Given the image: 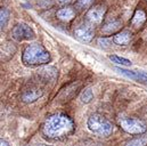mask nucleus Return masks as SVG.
I'll list each match as a JSON object with an SVG mask.
<instances>
[{
  "label": "nucleus",
  "mask_w": 147,
  "mask_h": 146,
  "mask_svg": "<svg viewBox=\"0 0 147 146\" xmlns=\"http://www.w3.org/2000/svg\"><path fill=\"white\" fill-rule=\"evenodd\" d=\"M130 39H131V33L129 31H122L113 36V42L119 46H125L129 43Z\"/></svg>",
  "instance_id": "10"
},
{
  "label": "nucleus",
  "mask_w": 147,
  "mask_h": 146,
  "mask_svg": "<svg viewBox=\"0 0 147 146\" xmlns=\"http://www.w3.org/2000/svg\"><path fill=\"white\" fill-rule=\"evenodd\" d=\"M74 36L83 42H90L94 38V30L88 24H80L74 30Z\"/></svg>",
  "instance_id": "7"
},
{
  "label": "nucleus",
  "mask_w": 147,
  "mask_h": 146,
  "mask_svg": "<svg viewBox=\"0 0 147 146\" xmlns=\"http://www.w3.org/2000/svg\"><path fill=\"white\" fill-rule=\"evenodd\" d=\"M105 7L104 6H95L90 10H88L86 15V20L90 24H99L104 17L105 14Z\"/></svg>",
  "instance_id": "6"
},
{
  "label": "nucleus",
  "mask_w": 147,
  "mask_h": 146,
  "mask_svg": "<svg viewBox=\"0 0 147 146\" xmlns=\"http://www.w3.org/2000/svg\"><path fill=\"white\" fill-rule=\"evenodd\" d=\"M57 17L64 22H69L71 20H73L74 16H75V13L71 7H66V8H62L57 11Z\"/></svg>",
  "instance_id": "11"
},
{
  "label": "nucleus",
  "mask_w": 147,
  "mask_h": 146,
  "mask_svg": "<svg viewBox=\"0 0 147 146\" xmlns=\"http://www.w3.org/2000/svg\"><path fill=\"white\" fill-rule=\"evenodd\" d=\"M11 36L16 41H23V40H31L34 38V32L33 30L24 23H20L14 26L11 31Z\"/></svg>",
  "instance_id": "5"
},
{
  "label": "nucleus",
  "mask_w": 147,
  "mask_h": 146,
  "mask_svg": "<svg viewBox=\"0 0 147 146\" xmlns=\"http://www.w3.org/2000/svg\"><path fill=\"white\" fill-rule=\"evenodd\" d=\"M115 71L129 78V79H132V80H136L138 82H142V83H147V73L146 72H137V71H129V70H125V69H122V68H115Z\"/></svg>",
  "instance_id": "8"
},
{
  "label": "nucleus",
  "mask_w": 147,
  "mask_h": 146,
  "mask_svg": "<svg viewBox=\"0 0 147 146\" xmlns=\"http://www.w3.org/2000/svg\"><path fill=\"white\" fill-rule=\"evenodd\" d=\"M121 128L130 135H142L147 131L146 123L136 118H123L120 120Z\"/></svg>",
  "instance_id": "4"
},
{
  "label": "nucleus",
  "mask_w": 147,
  "mask_h": 146,
  "mask_svg": "<svg viewBox=\"0 0 147 146\" xmlns=\"http://www.w3.org/2000/svg\"><path fill=\"white\" fill-rule=\"evenodd\" d=\"M74 146H104V145L100 144V143H98V142L91 141V139H84V141H81V142L74 144Z\"/></svg>",
  "instance_id": "20"
},
{
  "label": "nucleus",
  "mask_w": 147,
  "mask_h": 146,
  "mask_svg": "<svg viewBox=\"0 0 147 146\" xmlns=\"http://www.w3.org/2000/svg\"><path fill=\"white\" fill-rule=\"evenodd\" d=\"M43 95L42 90L40 88H32V89H28L22 94L21 99L24 103H33L37 99H39L41 96Z\"/></svg>",
  "instance_id": "9"
},
{
  "label": "nucleus",
  "mask_w": 147,
  "mask_h": 146,
  "mask_svg": "<svg viewBox=\"0 0 147 146\" xmlns=\"http://www.w3.org/2000/svg\"><path fill=\"white\" fill-rule=\"evenodd\" d=\"M146 21V14L144 10L142 9H138L136 10L132 20H131V24L135 26V28H139L140 25H143V23Z\"/></svg>",
  "instance_id": "12"
},
{
  "label": "nucleus",
  "mask_w": 147,
  "mask_h": 146,
  "mask_svg": "<svg viewBox=\"0 0 147 146\" xmlns=\"http://www.w3.org/2000/svg\"><path fill=\"white\" fill-rule=\"evenodd\" d=\"M22 62L26 66L43 65L50 62V54L41 45H30L23 51Z\"/></svg>",
  "instance_id": "2"
},
{
  "label": "nucleus",
  "mask_w": 147,
  "mask_h": 146,
  "mask_svg": "<svg viewBox=\"0 0 147 146\" xmlns=\"http://www.w3.org/2000/svg\"><path fill=\"white\" fill-rule=\"evenodd\" d=\"M8 21H9V11L6 8H1L0 9V26H1V30L7 25Z\"/></svg>",
  "instance_id": "17"
},
{
  "label": "nucleus",
  "mask_w": 147,
  "mask_h": 146,
  "mask_svg": "<svg viewBox=\"0 0 147 146\" xmlns=\"http://www.w3.org/2000/svg\"><path fill=\"white\" fill-rule=\"evenodd\" d=\"M0 146H10V145H9V143H8L7 141H5V139L1 138V141H0Z\"/></svg>",
  "instance_id": "23"
},
{
  "label": "nucleus",
  "mask_w": 147,
  "mask_h": 146,
  "mask_svg": "<svg viewBox=\"0 0 147 146\" xmlns=\"http://www.w3.org/2000/svg\"><path fill=\"white\" fill-rule=\"evenodd\" d=\"M94 98V94H92V90L91 89H86L82 91V94L80 95V101L83 103V104H88L92 101Z\"/></svg>",
  "instance_id": "16"
},
{
  "label": "nucleus",
  "mask_w": 147,
  "mask_h": 146,
  "mask_svg": "<svg viewBox=\"0 0 147 146\" xmlns=\"http://www.w3.org/2000/svg\"><path fill=\"white\" fill-rule=\"evenodd\" d=\"M75 129L74 121L66 114L58 113L49 116L43 127L42 132L49 139L61 141L72 135Z\"/></svg>",
  "instance_id": "1"
},
{
  "label": "nucleus",
  "mask_w": 147,
  "mask_h": 146,
  "mask_svg": "<svg viewBox=\"0 0 147 146\" xmlns=\"http://www.w3.org/2000/svg\"><path fill=\"white\" fill-rule=\"evenodd\" d=\"M98 45L102 47V48H109L111 45V40L107 38H99L98 39Z\"/></svg>",
  "instance_id": "21"
},
{
  "label": "nucleus",
  "mask_w": 147,
  "mask_h": 146,
  "mask_svg": "<svg viewBox=\"0 0 147 146\" xmlns=\"http://www.w3.org/2000/svg\"><path fill=\"white\" fill-rule=\"evenodd\" d=\"M120 28H121V22L120 21H113V22H110V23L105 24L102 30H103L104 33H109L110 34V33H113V32L117 31Z\"/></svg>",
  "instance_id": "14"
},
{
  "label": "nucleus",
  "mask_w": 147,
  "mask_h": 146,
  "mask_svg": "<svg viewBox=\"0 0 147 146\" xmlns=\"http://www.w3.org/2000/svg\"><path fill=\"white\" fill-rule=\"evenodd\" d=\"M146 144H147V138L140 137V138L131 139L130 142H128L124 146H146Z\"/></svg>",
  "instance_id": "19"
},
{
  "label": "nucleus",
  "mask_w": 147,
  "mask_h": 146,
  "mask_svg": "<svg viewBox=\"0 0 147 146\" xmlns=\"http://www.w3.org/2000/svg\"><path fill=\"white\" fill-rule=\"evenodd\" d=\"M92 2H94V0H76L75 1V7L79 10H84V9L89 8Z\"/></svg>",
  "instance_id": "18"
},
{
  "label": "nucleus",
  "mask_w": 147,
  "mask_h": 146,
  "mask_svg": "<svg viewBox=\"0 0 147 146\" xmlns=\"http://www.w3.org/2000/svg\"><path fill=\"white\" fill-rule=\"evenodd\" d=\"M109 58H110L113 63H115V64H121V65H124V66H130V65L132 64L129 59L123 58V57H120V56H117V55H110Z\"/></svg>",
  "instance_id": "15"
},
{
  "label": "nucleus",
  "mask_w": 147,
  "mask_h": 146,
  "mask_svg": "<svg viewBox=\"0 0 147 146\" xmlns=\"http://www.w3.org/2000/svg\"><path fill=\"white\" fill-rule=\"evenodd\" d=\"M39 74L42 75L45 79L48 80H55L57 76V70L53 66H45L39 70Z\"/></svg>",
  "instance_id": "13"
},
{
  "label": "nucleus",
  "mask_w": 147,
  "mask_h": 146,
  "mask_svg": "<svg viewBox=\"0 0 147 146\" xmlns=\"http://www.w3.org/2000/svg\"><path fill=\"white\" fill-rule=\"evenodd\" d=\"M87 126L91 132L102 137H109L114 130V126L110 120L100 114H92L89 116Z\"/></svg>",
  "instance_id": "3"
},
{
  "label": "nucleus",
  "mask_w": 147,
  "mask_h": 146,
  "mask_svg": "<svg viewBox=\"0 0 147 146\" xmlns=\"http://www.w3.org/2000/svg\"><path fill=\"white\" fill-rule=\"evenodd\" d=\"M56 2L59 5V6H66L71 2V0H56Z\"/></svg>",
  "instance_id": "22"
}]
</instances>
